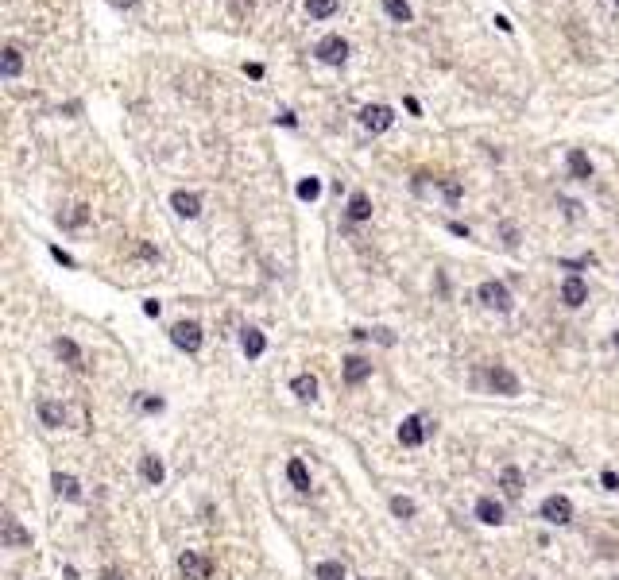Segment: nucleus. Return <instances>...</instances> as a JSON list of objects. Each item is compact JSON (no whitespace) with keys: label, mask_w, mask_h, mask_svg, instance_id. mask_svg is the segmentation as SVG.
Here are the masks:
<instances>
[{"label":"nucleus","mask_w":619,"mask_h":580,"mask_svg":"<svg viewBox=\"0 0 619 580\" xmlns=\"http://www.w3.org/2000/svg\"><path fill=\"white\" fill-rule=\"evenodd\" d=\"M178 573H183L186 580H209L213 576V561L205 557V553H197V550H186L183 557H178Z\"/></svg>","instance_id":"2"},{"label":"nucleus","mask_w":619,"mask_h":580,"mask_svg":"<svg viewBox=\"0 0 619 580\" xmlns=\"http://www.w3.org/2000/svg\"><path fill=\"white\" fill-rule=\"evenodd\" d=\"M476 298H480L488 310H495V313H511V306H515L511 302V290L503 286L499 279H484V283L476 286Z\"/></svg>","instance_id":"1"},{"label":"nucleus","mask_w":619,"mask_h":580,"mask_svg":"<svg viewBox=\"0 0 619 580\" xmlns=\"http://www.w3.org/2000/svg\"><path fill=\"white\" fill-rule=\"evenodd\" d=\"M86 217H89V209L86 205H74V213L62 221V225H70V228H78V225H86Z\"/></svg>","instance_id":"30"},{"label":"nucleus","mask_w":619,"mask_h":580,"mask_svg":"<svg viewBox=\"0 0 619 580\" xmlns=\"http://www.w3.org/2000/svg\"><path fill=\"white\" fill-rule=\"evenodd\" d=\"M476 518L488 522V526H499L503 522V503L492 499V495H480V499H476Z\"/></svg>","instance_id":"12"},{"label":"nucleus","mask_w":619,"mask_h":580,"mask_svg":"<svg viewBox=\"0 0 619 580\" xmlns=\"http://www.w3.org/2000/svg\"><path fill=\"white\" fill-rule=\"evenodd\" d=\"M139 255H144V260H159V252H155L151 244H139Z\"/></svg>","instance_id":"40"},{"label":"nucleus","mask_w":619,"mask_h":580,"mask_svg":"<svg viewBox=\"0 0 619 580\" xmlns=\"http://www.w3.org/2000/svg\"><path fill=\"white\" fill-rule=\"evenodd\" d=\"M615 4H619V0H615Z\"/></svg>","instance_id":"46"},{"label":"nucleus","mask_w":619,"mask_h":580,"mask_svg":"<svg viewBox=\"0 0 619 580\" xmlns=\"http://www.w3.org/2000/svg\"><path fill=\"white\" fill-rule=\"evenodd\" d=\"M371 337H376V341H379V344H387V348H391V344H395V337H391V329H376V333H371Z\"/></svg>","instance_id":"34"},{"label":"nucleus","mask_w":619,"mask_h":580,"mask_svg":"<svg viewBox=\"0 0 619 580\" xmlns=\"http://www.w3.org/2000/svg\"><path fill=\"white\" fill-rule=\"evenodd\" d=\"M170 209H175L178 217L194 221L197 213H202V197H197V194H186V190H175V194H170Z\"/></svg>","instance_id":"8"},{"label":"nucleus","mask_w":619,"mask_h":580,"mask_svg":"<svg viewBox=\"0 0 619 580\" xmlns=\"http://www.w3.org/2000/svg\"><path fill=\"white\" fill-rule=\"evenodd\" d=\"M291 391L299 395V399H306V402H310V399H318V379H313L310 371H302V376H294V379H291Z\"/></svg>","instance_id":"22"},{"label":"nucleus","mask_w":619,"mask_h":580,"mask_svg":"<svg viewBox=\"0 0 619 580\" xmlns=\"http://www.w3.org/2000/svg\"><path fill=\"white\" fill-rule=\"evenodd\" d=\"M275 120H279V124H287V128H294V124H299V120H294V112H279Z\"/></svg>","instance_id":"42"},{"label":"nucleus","mask_w":619,"mask_h":580,"mask_svg":"<svg viewBox=\"0 0 619 580\" xmlns=\"http://www.w3.org/2000/svg\"><path fill=\"white\" fill-rule=\"evenodd\" d=\"M449 232H453V236H473V232H468V225H461V221H449Z\"/></svg>","instance_id":"35"},{"label":"nucleus","mask_w":619,"mask_h":580,"mask_svg":"<svg viewBox=\"0 0 619 580\" xmlns=\"http://www.w3.org/2000/svg\"><path fill=\"white\" fill-rule=\"evenodd\" d=\"M565 163H569V174H573V178H581V182L592 178V159L581 151V147H573V151L565 155Z\"/></svg>","instance_id":"14"},{"label":"nucleus","mask_w":619,"mask_h":580,"mask_svg":"<svg viewBox=\"0 0 619 580\" xmlns=\"http://www.w3.org/2000/svg\"><path fill=\"white\" fill-rule=\"evenodd\" d=\"M503 240H507V244H519V232H515V225H503Z\"/></svg>","instance_id":"39"},{"label":"nucleus","mask_w":619,"mask_h":580,"mask_svg":"<svg viewBox=\"0 0 619 580\" xmlns=\"http://www.w3.org/2000/svg\"><path fill=\"white\" fill-rule=\"evenodd\" d=\"M244 74H248V78H263V66H260V62H248Z\"/></svg>","instance_id":"37"},{"label":"nucleus","mask_w":619,"mask_h":580,"mask_svg":"<svg viewBox=\"0 0 619 580\" xmlns=\"http://www.w3.org/2000/svg\"><path fill=\"white\" fill-rule=\"evenodd\" d=\"M139 476H144L151 487H159L163 480H167V468H163L159 457H144V460H139Z\"/></svg>","instance_id":"16"},{"label":"nucleus","mask_w":619,"mask_h":580,"mask_svg":"<svg viewBox=\"0 0 619 580\" xmlns=\"http://www.w3.org/2000/svg\"><path fill=\"white\" fill-rule=\"evenodd\" d=\"M101 580H124L120 569H101Z\"/></svg>","instance_id":"41"},{"label":"nucleus","mask_w":619,"mask_h":580,"mask_svg":"<svg viewBox=\"0 0 619 580\" xmlns=\"http://www.w3.org/2000/svg\"><path fill=\"white\" fill-rule=\"evenodd\" d=\"M51 255H54V260H59V263H62V267H74V260H70V255H66V252H62V248H54V244H51Z\"/></svg>","instance_id":"36"},{"label":"nucleus","mask_w":619,"mask_h":580,"mask_svg":"<svg viewBox=\"0 0 619 580\" xmlns=\"http://www.w3.org/2000/svg\"><path fill=\"white\" fill-rule=\"evenodd\" d=\"M360 124H364L368 132H387L395 124V109L391 105H364V109H360Z\"/></svg>","instance_id":"4"},{"label":"nucleus","mask_w":619,"mask_h":580,"mask_svg":"<svg viewBox=\"0 0 619 580\" xmlns=\"http://www.w3.org/2000/svg\"><path fill=\"white\" fill-rule=\"evenodd\" d=\"M20 70H23L20 47H4V51H0V74H4V78H16Z\"/></svg>","instance_id":"19"},{"label":"nucleus","mask_w":619,"mask_h":580,"mask_svg":"<svg viewBox=\"0 0 619 580\" xmlns=\"http://www.w3.org/2000/svg\"><path fill=\"white\" fill-rule=\"evenodd\" d=\"M287 476H291V484L299 487V492H310V468H306V464H302L299 457L287 464Z\"/></svg>","instance_id":"23"},{"label":"nucleus","mask_w":619,"mask_h":580,"mask_svg":"<svg viewBox=\"0 0 619 580\" xmlns=\"http://www.w3.org/2000/svg\"><path fill=\"white\" fill-rule=\"evenodd\" d=\"M0 538H4V545H31V534L20 526V518H12V515L4 518V534Z\"/></svg>","instance_id":"18"},{"label":"nucleus","mask_w":619,"mask_h":580,"mask_svg":"<svg viewBox=\"0 0 619 580\" xmlns=\"http://www.w3.org/2000/svg\"><path fill=\"white\" fill-rule=\"evenodd\" d=\"M600 484H604L608 492H619V476H615L612 468H604V472H600Z\"/></svg>","instance_id":"32"},{"label":"nucleus","mask_w":619,"mask_h":580,"mask_svg":"<svg viewBox=\"0 0 619 580\" xmlns=\"http://www.w3.org/2000/svg\"><path fill=\"white\" fill-rule=\"evenodd\" d=\"M561 302H565V306H573V310H577V306H584V302H589V286H584V279L569 275L565 283H561Z\"/></svg>","instance_id":"10"},{"label":"nucleus","mask_w":619,"mask_h":580,"mask_svg":"<svg viewBox=\"0 0 619 580\" xmlns=\"http://www.w3.org/2000/svg\"><path fill=\"white\" fill-rule=\"evenodd\" d=\"M349 221H371V202H368V194H352V202H349Z\"/></svg>","instance_id":"24"},{"label":"nucleus","mask_w":619,"mask_h":580,"mask_svg":"<svg viewBox=\"0 0 619 580\" xmlns=\"http://www.w3.org/2000/svg\"><path fill=\"white\" fill-rule=\"evenodd\" d=\"M313 54H318L325 66H341L345 58H349V39H341V35H325L318 47H313Z\"/></svg>","instance_id":"3"},{"label":"nucleus","mask_w":619,"mask_h":580,"mask_svg":"<svg viewBox=\"0 0 619 580\" xmlns=\"http://www.w3.org/2000/svg\"><path fill=\"white\" fill-rule=\"evenodd\" d=\"M299 197H302V202H318V197H321V182L318 178H302L299 182Z\"/></svg>","instance_id":"28"},{"label":"nucleus","mask_w":619,"mask_h":580,"mask_svg":"<svg viewBox=\"0 0 619 580\" xmlns=\"http://www.w3.org/2000/svg\"><path fill=\"white\" fill-rule=\"evenodd\" d=\"M399 441L407 445V449H418V445L426 441V426H422V418H403V426H399Z\"/></svg>","instance_id":"9"},{"label":"nucleus","mask_w":619,"mask_h":580,"mask_svg":"<svg viewBox=\"0 0 619 580\" xmlns=\"http://www.w3.org/2000/svg\"><path fill=\"white\" fill-rule=\"evenodd\" d=\"M233 8H236V16H244L248 8H252V0H233Z\"/></svg>","instance_id":"43"},{"label":"nucleus","mask_w":619,"mask_h":580,"mask_svg":"<svg viewBox=\"0 0 619 580\" xmlns=\"http://www.w3.org/2000/svg\"><path fill=\"white\" fill-rule=\"evenodd\" d=\"M54 352H59V360H66L70 368H86V364H81V348L74 344L70 337H59V341H54Z\"/></svg>","instance_id":"21"},{"label":"nucleus","mask_w":619,"mask_h":580,"mask_svg":"<svg viewBox=\"0 0 619 580\" xmlns=\"http://www.w3.org/2000/svg\"><path fill=\"white\" fill-rule=\"evenodd\" d=\"M337 8H341V0H306V12L313 16V20H329Z\"/></svg>","instance_id":"26"},{"label":"nucleus","mask_w":619,"mask_h":580,"mask_svg":"<svg viewBox=\"0 0 619 580\" xmlns=\"http://www.w3.org/2000/svg\"><path fill=\"white\" fill-rule=\"evenodd\" d=\"M612 341H615V348H619V333H615V337H612Z\"/></svg>","instance_id":"45"},{"label":"nucleus","mask_w":619,"mask_h":580,"mask_svg":"<svg viewBox=\"0 0 619 580\" xmlns=\"http://www.w3.org/2000/svg\"><path fill=\"white\" fill-rule=\"evenodd\" d=\"M488 383L495 395H507V399H515L519 391H523V383H519V376L511 368H503V364H495V368L488 371Z\"/></svg>","instance_id":"5"},{"label":"nucleus","mask_w":619,"mask_h":580,"mask_svg":"<svg viewBox=\"0 0 619 580\" xmlns=\"http://www.w3.org/2000/svg\"><path fill=\"white\" fill-rule=\"evenodd\" d=\"M159 310H163V306L155 302V298H151V302H144V313H147V318H159Z\"/></svg>","instance_id":"38"},{"label":"nucleus","mask_w":619,"mask_h":580,"mask_svg":"<svg viewBox=\"0 0 619 580\" xmlns=\"http://www.w3.org/2000/svg\"><path fill=\"white\" fill-rule=\"evenodd\" d=\"M112 4H117V8H136L139 0H112Z\"/></svg>","instance_id":"44"},{"label":"nucleus","mask_w":619,"mask_h":580,"mask_svg":"<svg viewBox=\"0 0 619 580\" xmlns=\"http://www.w3.org/2000/svg\"><path fill=\"white\" fill-rule=\"evenodd\" d=\"M139 406H144L147 414H159V410H163V399H159V395H144V399H139Z\"/></svg>","instance_id":"31"},{"label":"nucleus","mask_w":619,"mask_h":580,"mask_svg":"<svg viewBox=\"0 0 619 580\" xmlns=\"http://www.w3.org/2000/svg\"><path fill=\"white\" fill-rule=\"evenodd\" d=\"M170 341H175V348H183V352H197L202 348V325L197 321H178L170 329Z\"/></svg>","instance_id":"6"},{"label":"nucleus","mask_w":619,"mask_h":580,"mask_svg":"<svg viewBox=\"0 0 619 580\" xmlns=\"http://www.w3.org/2000/svg\"><path fill=\"white\" fill-rule=\"evenodd\" d=\"M368 376H371V364L364 360V356H345V383L360 387Z\"/></svg>","instance_id":"11"},{"label":"nucleus","mask_w":619,"mask_h":580,"mask_svg":"<svg viewBox=\"0 0 619 580\" xmlns=\"http://www.w3.org/2000/svg\"><path fill=\"white\" fill-rule=\"evenodd\" d=\"M54 492H59L62 499H70V503L81 499V484L74 476H66V472H54Z\"/></svg>","instance_id":"20"},{"label":"nucleus","mask_w":619,"mask_h":580,"mask_svg":"<svg viewBox=\"0 0 619 580\" xmlns=\"http://www.w3.org/2000/svg\"><path fill=\"white\" fill-rule=\"evenodd\" d=\"M383 12L391 16L395 23H410V20H415V12H410L407 0H383Z\"/></svg>","instance_id":"25"},{"label":"nucleus","mask_w":619,"mask_h":580,"mask_svg":"<svg viewBox=\"0 0 619 580\" xmlns=\"http://www.w3.org/2000/svg\"><path fill=\"white\" fill-rule=\"evenodd\" d=\"M241 348H244L248 360H260V356L267 352V337H263L260 329H244V333H241Z\"/></svg>","instance_id":"13"},{"label":"nucleus","mask_w":619,"mask_h":580,"mask_svg":"<svg viewBox=\"0 0 619 580\" xmlns=\"http://www.w3.org/2000/svg\"><path fill=\"white\" fill-rule=\"evenodd\" d=\"M441 190H445V197H449V202H461V186H457V182H441Z\"/></svg>","instance_id":"33"},{"label":"nucleus","mask_w":619,"mask_h":580,"mask_svg":"<svg viewBox=\"0 0 619 580\" xmlns=\"http://www.w3.org/2000/svg\"><path fill=\"white\" fill-rule=\"evenodd\" d=\"M313 580H345V565L341 561H321V565L313 569Z\"/></svg>","instance_id":"27"},{"label":"nucleus","mask_w":619,"mask_h":580,"mask_svg":"<svg viewBox=\"0 0 619 580\" xmlns=\"http://www.w3.org/2000/svg\"><path fill=\"white\" fill-rule=\"evenodd\" d=\"M499 487H503L507 499H519V495H523V472H519L515 464H507V468L499 472Z\"/></svg>","instance_id":"15"},{"label":"nucleus","mask_w":619,"mask_h":580,"mask_svg":"<svg viewBox=\"0 0 619 580\" xmlns=\"http://www.w3.org/2000/svg\"><path fill=\"white\" fill-rule=\"evenodd\" d=\"M39 418H43V426H51V429H59L62 422H66V410H62V402H51V399H39Z\"/></svg>","instance_id":"17"},{"label":"nucleus","mask_w":619,"mask_h":580,"mask_svg":"<svg viewBox=\"0 0 619 580\" xmlns=\"http://www.w3.org/2000/svg\"><path fill=\"white\" fill-rule=\"evenodd\" d=\"M391 511H395L399 518H415V503H410L407 495H395V499H391Z\"/></svg>","instance_id":"29"},{"label":"nucleus","mask_w":619,"mask_h":580,"mask_svg":"<svg viewBox=\"0 0 619 580\" xmlns=\"http://www.w3.org/2000/svg\"><path fill=\"white\" fill-rule=\"evenodd\" d=\"M542 518L557 522V526H569V522H573V503H569L565 495H546V499H542Z\"/></svg>","instance_id":"7"}]
</instances>
